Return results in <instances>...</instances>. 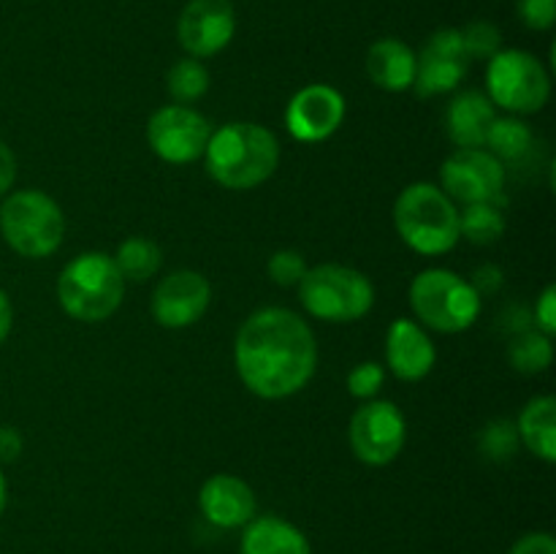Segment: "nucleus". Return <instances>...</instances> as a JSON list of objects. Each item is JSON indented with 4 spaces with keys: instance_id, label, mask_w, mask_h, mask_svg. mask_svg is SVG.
<instances>
[{
    "instance_id": "obj_1",
    "label": "nucleus",
    "mask_w": 556,
    "mask_h": 554,
    "mask_svg": "<svg viewBox=\"0 0 556 554\" xmlns=\"http://www.w3.org/2000/svg\"><path fill=\"white\" fill-rule=\"evenodd\" d=\"M242 383L261 400L296 394L318 367V342L302 315L286 307L255 310L233 345Z\"/></svg>"
},
{
    "instance_id": "obj_2",
    "label": "nucleus",
    "mask_w": 556,
    "mask_h": 554,
    "mask_svg": "<svg viewBox=\"0 0 556 554\" xmlns=\"http://www.w3.org/2000/svg\"><path fill=\"white\" fill-rule=\"evenodd\" d=\"M206 172L228 190H250L275 174L280 144L275 134L258 123H228L212 130L206 141Z\"/></svg>"
},
{
    "instance_id": "obj_3",
    "label": "nucleus",
    "mask_w": 556,
    "mask_h": 554,
    "mask_svg": "<svg viewBox=\"0 0 556 554\" xmlns=\"http://www.w3.org/2000/svg\"><path fill=\"white\" fill-rule=\"evenodd\" d=\"M394 226L402 242L421 255H443L459 242V210L432 182H413L396 196Z\"/></svg>"
},
{
    "instance_id": "obj_4",
    "label": "nucleus",
    "mask_w": 556,
    "mask_h": 554,
    "mask_svg": "<svg viewBox=\"0 0 556 554\" xmlns=\"http://www.w3.org/2000/svg\"><path fill=\"white\" fill-rule=\"evenodd\" d=\"M125 297V280L106 253H81L65 264L58 277V302L65 315L98 324L117 313Z\"/></svg>"
},
{
    "instance_id": "obj_5",
    "label": "nucleus",
    "mask_w": 556,
    "mask_h": 554,
    "mask_svg": "<svg viewBox=\"0 0 556 554\" xmlns=\"http://www.w3.org/2000/svg\"><path fill=\"white\" fill-rule=\"evenodd\" d=\"M410 304L427 329L459 335L481 315L483 299L470 280L451 269H424L410 282Z\"/></svg>"
},
{
    "instance_id": "obj_6",
    "label": "nucleus",
    "mask_w": 556,
    "mask_h": 554,
    "mask_svg": "<svg viewBox=\"0 0 556 554\" xmlns=\"http://www.w3.org/2000/svg\"><path fill=\"white\" fill-rule=\"evenodd\" d=\"M299 299L313 318L326 324H353L375 304V286L364 272L342 264L307 269L299 282Z\"/></svg>"
},
{
    "instance_id": "obj_7",
    "label": "nucleus",
    "mask_w": 556,
    "mask_h": 554,
    "mask_svg": "<svg viewBox=\"0 0 556 554\" xmlns=\"http://www.w3.org/2000/svg\"><path fill=\"white\" fill-rule=\"evenodd\" d=\"M0 231L9 248L25 259H47L63 242L65 217L43 190H16L0 206Z\"/></svg>"
},
{
    "instance_id": "obj_8",
    "label": "nucleus",
    "mask_w": 556,
    "mask_h": 554,
    "mask_svg": "<svg viewBox=\"0 0 556 554\" xmlns=\"http://www.w3.org/2000/svg\"><path fill=\"white\" fill-rule=\"evenodd\" d=\"M489 101L505 112L532 114L541 112L552 96V79L535 54L525 49H505L489 60L486 68Z\"/></svg>"
},
{
    "instance_id": "obj_9",
    "label": "nucleus",
    "mask_w": 556,
    "mask_h": 554,
    "mask_svg": "<svg viewBox=\"0 0 556 554\" xmlns=\"http://www.w3.org/2000/svg\"><path fill=\"white\" fill-rule=\"evenodd\" d=\"M440 182L451 201H462L465 206L494 201L503 196L505 163L483 147H459L440 166Z\"/></svg>"
},
{
    "instance_id": "obj_10",
    "label": "nucleus",
    "mask_w": 556,
    "mask_h": 554,
    "mask_svg": "<svg viewBox=\"0 0 556 554\" xmlns=\"http://www.w3.org/2000/svg\"><path fill=\"white\" fill-rule=\"evenodd\" d=\"M351 449L364 465H389L405 449L407 424L400 407L389 400H375L358 407L351 418Z\"/></svg>"
},
{
    "instance_id": "obj_11",
    "label": "nucleus",
    "mask_w": 556,
    "mask_h": 554,
    "mask_svg": "<svg viewBox=\"0 0 556 554\" xmlns=\"http://www.w3.org/2000/svg\"><path fill=\"white\" fill-rule=\"evenodd\" d=\"M212 128L195 109L172 103L157 109L147 123V141L152 152L166 163H190L204 155Z\"/></svg>"
},
{
    "instance_id": "obj_12",
    "label": "nucleus",
    "mask_w": 556,
    "mask_h": 554,
    "mask_svg": "<svg viewBox=\"0 0 556 554\" xmlns=\"http://www.w3.org/2000/svg\"><path fill=\"white\" fill-rule=\"evenodd\" d=\"M467 68H470V58L462 43V33L456 27H443L424 43L421 54H416L413 87L421 98L443 96L462 85Z\"/></svg>"
},
{
    "instance_id": "obj_13",
    "label": "nucleus",
    "mask_w": 556,
    "mask_h": 554,
    "mask_svg": "<svg viewBox=\"0 0 556 554\" xmlns=\"http://www.w3.org/2000/svg\"><path fill=\"white\" fill-rule=\"evenodd\" d=\"M237 11L231 0H190L179 14L177 36L190 58H212L231 43Z\"/></svg>"
},
{
    "instance_id": "obj_14",
    "label": "nucleus",
    "mask_w": 556,
    "mask_h": 554,
    "mask_svg": "<svg viewBox=\"0 0 556 554\" xmlns=\"http://www.w3.org/2000/svg\"><path fill=\"white\" fill-rule=\"evenodd\" d=\"M345 119V98L329 85H307L288 101L286 128L304 144L329 139Z\"/></svg>"
},
{
    "instance_id": "obj_15",
    "label": "nucleus",
    "mask_w": 556,
    "mask_h": 554,
    "mask_svg": "<svg viewBox=\"0 0 556 554\" xmlns=\"http://www.w3.org/2000/svg\"><path fill=\"white\" fill-rule=\"evenodd\" d=\"M210 302V280L201 272L177 269L157 282L152 293V318L166 329H185L201 320Z\"/></svg>"
},
{
    "instance_id": "obj_16",
    "label": "nucleus",
    "mask_w": 556,
    "mask_h": 554,
    "mask_svg": "<svg viewBox=\"0 0 556 554\" xmlns=\"http://www.w3.org/2000/svg\"><path fill=\"white\" fill-rule=\"evenodd\" d=\"M438 362L432 337L418 320L396 318L386 335V364L400 380H421Z\"/></svg>"
},
{
    "instance_id": "obj_17",
    "label": "nucleus",
    "mask_w": 556,
    "mask_h": 554,
    "mask_svg": "<svg viewBox=\"0 0 556 554\" xmlns=\"http://www.w3.org/2000/svg\"><path fill=\"white\" fill-rule=\"evenodd\" d=\"M199 508L210 525L220 530L244 527L255 516V494L248 481L228 473L206 478L199 492Z\"/></svg>"
},
{
    "instance_id": "obj_18",
    "label": "nucleus",
    "mask_w": 556,
    "mask_h": 554,
    "mask_svg": "<svg viewBox=\"0 0 556 554\" xmlns=\"http://www.w3.org/2000/svg\"><path fill=\"white\" fill-rule=\"evenodd\" d=\"M494 119H497V112L489 96L465 90L445 109V134L456 147H483Z\"/></svg>"
},
{
    "instance_id": "obj_19",
    "label": "nucleus",
    "mask_w": 556,
    "mask_h": 554,
    "mask_svg": "<svg viewBox=\"0 0 556 554\" xmlns=\"http://www.w3.org/2000/svg\"><path fill=\"white\" fill-rule=\"evenodd\" d=\"M239 554H313L307 536L275 514L253 516L244 525Z\"/></svg>"
},
{
    "instance_id": "obj_20",
    "label": "nucleus",
    "mask_w": 556,
    "mask_h": 554,
    "mask_svg": "<svg viewBox=\"0 0 556 554\" xmlns=\"http://www.w3.org/2000/svg\"><path fill=\"white\" fill-rule=\"evenodd\" d=\"M367 74L380 90H410L416 79V52L400 38H380L367 52Z\"/></svg>"
},
{
    "instance_id": "obj_21",
    "label": "nucleus",
    "mask_w": 556,
    "mask_h": 554,
    "mask_svg": "<svg viewBox=\"0 0 556 554\" xmlns=\"http://www.w3.org/2000/svg\"><path fill=\"white\" fill-rule=\"evenodd\" d=\"M519 440L543 462L556 459V400L552 394L532 396L516 421Z\"/></svg>"
},
{
    "instance_id": "obj_22",
    "label": "nucleus",
    "mask_w": 556,
    "mask_h": 554,
    "mask_svg": "<svg viewBox=\"0 0 556 554\" xmlns=\"http://www.w3.org/2000/svg\"><path fill=\"white\" fill-rule=\"evenodd\" d=\"M503 196L481 204H467L459 212V237L470 239L472 244H492L505 234V212Z\"/></svg>"
},
{
    "instance_id": "obj_23",
    "label": "nucleus",
    "mask_w": 556,
    "mask_h": 554,
    "mask_svg": "<svg viewBox=\"0 0 556 554\" xmlns=\"http://www.w3.org/2000/svg\"><path fill=\"white\" fill-rule=\"evenodd\" d=\"M114 264H117L125 282H144L157 275L163 264V253L152 239L128 237L125 242H119L117 253H114Z\"/></svg>"
},
{
    "instance_id": "obj_24",
    "label": "nucleus",
    "mask_w": 556,
    "mask_h": 554,
    "mask_svg": "<svg viewBox=\"0 0 556 554\" xmlns=\"http://www.w3.org/2000/svg\"><path fill=\"white\" fill-rule=\"evenodd\" d=\"M532 130L525 119L519 117H497L494 119L492 130L486 136L489 152H492L497 161L519 163L521 158H527L532 152Z\"/></svg>"
},
{
    "instance_id": "obj_25",
    "label": "nucleus",
    "mask_w": 556,
    "mask_h": 554,
    "mask_svg": "<svg viewBox=\"0 0 556 554\" xmlns=\"http://www.w3.org/2000/svg\"><path fill=\"white\" fill-rule=\"evenodd\" d=\"M510 367L525 375L543 373L554 362V342L552 337L538 329H525L510 340L508 345Z\"/></svg>"
},
{
    "instance_id": "obj_26",
    "label": "nucleus",
    "mask_w": 556,
    "mask_h": 554,
    "mask_svg": "<svg viewBox=\"0 0 556 554\" xmlns=\"http://www.w3.org/2000/svg\"><path fill=\"white\" fill-rule=\"evenodd\" d=\"M166 87H168V96H172L174 101L188 106V103L204 98V92L210 90V71H206L204 63L195 58L177 60V63L168 68Z\"/></svg>"
},
{
    "instance_id": "obj_27",
    "label": "nucleus",
    "mask_w": 556,
    "mask_h": 554,
    "mask_svg": "<svg viewBox=\"0 0 556 554\" xmlns=\"http://www.w3.org/2000/svg\"><path fill=\"white\" fill-rule=\"evenodd\" d=\"M478 449L486 456L489 462H508L510 456L519 449V432H516V424L508 418H494L486 427L481 429V438H478Z\"/></svg>"
},
{
    "instance_id": "obj_28",
    "label": "nucleus",
    "mask_w": 556,
    "mask_h": 554,
    "mask_svg": "<svg viewBox=\"0 0 556 554\" xmlns=\"http://www.w3.org/2000/svg\"><path fill=\"white\" fill-rule=\"evenodd\" d=\"M462 33V43H465V52L470 60H492L494 54L503 52V36H500L497 25L492 22H470Z\"/></svg>"
},
{
    "instance_id": "obj_29",
    "label": "nucleus",
    "mask_w": 556,
    "mask_h": 554,
    "mask_svg": "<svg viewBox=\"0 0 556 554\" xmlns=\"http://www.w3.org/2000/svg\"><path fill=\"white\" fill-rule=\"evenodd\" d=\"M266 269H269L271 282H277L282 288H293L302 282L309 266L304 264V255L296 253V250H277V253H271Z\"/></svg>"
},
{
    "instance_id": "obj_30",
    "label": "nucleus",
    "mask_w": 556,
    "mask_h": 554,
    "mask_svg": "<svg viewBox=\"0 0 556 554\" xmlns=\"http://www.w3.org/2000/svg\"><path fill=\"white\" fill-rule=\"evenodd\" d=\"M383 378L386 373L378 362L356 364V367L351 369V375H348V391H351L356 400H372L380 391V386H383Z\"/></svg>"
},
{
    "instance_id": "obj_31",
    "label": "nucleus",
    "mask_w": 556,
    "mask_h": 554,
    "mask_svg": "<svg viewBox=\"0 0 556 554\" xmlns=\"http://www.w3.org/2000/svg\"><path fill=\"white\" fill-rule=\"evenodd\" d=\"M516 11L530 30H548L556 22V0H516Z\"/></svg>"
},
{
    "instance_id": "obj_32",
    "label": "nucleus",
    "mask_w": 556,
    "mask_h": 554,
    "mask_svg": "<svg viewBox=\"0 0 556 554\" xmlns=\"http://www.w3.org/2000/svg\"><path fill=\"white\" fill-rule=\"evenodd\" d=\"M535 329L554 337L556 331V288L548 286L535 304Z\"/></svg>"
},
{
    "instance_id": "obj_33",
    "label": "nucleus",
    "mask_w": 556,
    "mask_h": 554,
    "mask_svg": "<svg viewBox=\"0 0 556 554\" xmlns=\"http://www.w3.org/2000/svg\"><path fill=\"white\" fill-rule=\"evenodd\" d=\"M508 554H556V541L548 532H527Z\"/></svg>"
},
{
    "instance_id": "obj_34",
    "label": "nucleus",
    "mask_w": 556,
    "mask_h": 554,
    "mask_svg": "<svg viewBox=\"0 0 556 554\" xmlns=\"http://www.w3.org/2000/svg\"><path fill=\"white\" fill-rule=\"evenodd\" d=\"M472 288L478 291V297H489V293H497L500 288H503V272H500V266L494 264H483L481 269L472 275Z\"/></svg>"
},
{
    "instance_id": "obj_35",
    "label": "nucleus",
    "mask_w": 556,
    "mask_h": 554,
    "mask_svg": "<svg viewBox=\"0 0 556 554\" xmlns=\"http://www.w3.org/2000/svg\"><path fill=\"white\" fill-rule=\"evenodd\" d=\"M22 454V435L16 427H0V462H14Z\"/></svg>"
},
{
    "instance_id": "obj_36",
    "label": "nucleus",
    "mask_w": 556,
    "mask_h": 554,
    "mask_svg": "<svg viewBox=\"0 0 556 554\" xmlns=\"http://www.w3.org/2000/svg\"><path fill=\"white\" fill-rule=\"evenodd\" d=\"M14 179H16V158L14 152L9 150V144L0 139V196H3L5 190H11Z\"/></svg>"
},
{
    "instance_id": "obj_37",
    "label": "nucleus",
    "mask_w": 556,
    "mask_h": 554,
    "mask_svg": "<svg viewBox=\"0 0 556 554\" xmlns=\"http://www.w3.org/2000/svg\"><path fill=\"white\" fill-rule=\"evenodd\" d=\"M11 326H14V307H11V299L5 297V291H0V345L11 335Z\"/></svg>"
},
{
    "instance_id": "obj_38",
    "label": "nucleus",
    "mask_w": 556,
    "mask_h": 554,
    "mask_svg": "<svg viewBox=\"0 0 556 554\" xmlns=\"http://www.w3.org/2000/svg\"><path fill=\"white\" fill-rule=\"evenodd\" d=\"M5 503H9V487H5V476L0 470V514L5 511Z\"/></svg>"
}]
</instances>
